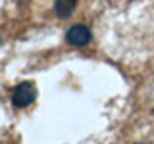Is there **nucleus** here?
<instances>
[{
	"label": "nucleus",
	"instance_id": "f257e3e1",
	"mask_svg": "<svg viewBox=\"0 0 154 144\" xmlns=\"http://www.w3.org/2000/svg\"><path fill=\"white\" fill-rule=\"evenodd\" d=\"M37 98V86L33 83H19L12 90V102L16 108H27Z\"/></svg>",
	"mask_w": 154,
	"mask_h": 144
},
{
	"label": "nucleus",
	"instance_id": "f03ea898",
	"mask_svg": "<svg viewBox=\"0 0 154 144\" xmlns=\"http://www.w3.org/2000/svg\"><path fill=\"white\" fill-rule=\"evenodd\" d=\"M66 38L73 46H85L91 42V29L85 25H73V27H69Z\"/></svg>",
	"mask_w": 154,
	"mask_h": 144
},
{
	"label": "nucleus",
	"instance_id": "7ed1b4c3",
	"mask_svg": "<svg viewBox=\"0 0 154 144\" xmlns=\"http://www.w3.org/2000/svg\"><path fill=\"white\" fill-rule=\"evenodd\" d=\"M73 8H75V2H56V14L60 17H66V16H69L71 12H73Z\"/></svg>",
	"mask_w": 154,
	"mask_h": 144
}]
</instances>
